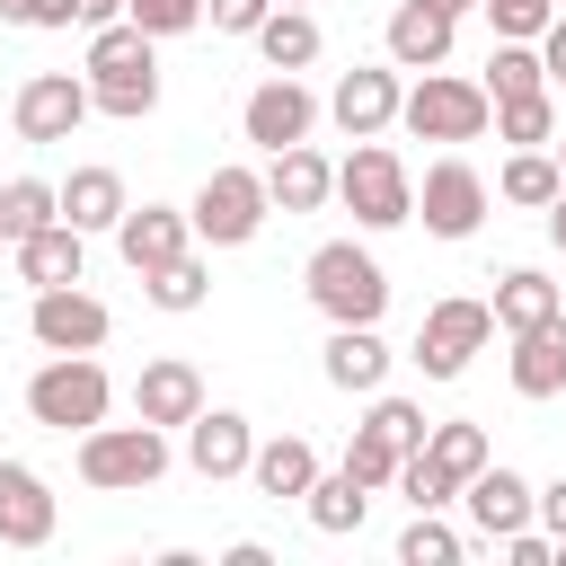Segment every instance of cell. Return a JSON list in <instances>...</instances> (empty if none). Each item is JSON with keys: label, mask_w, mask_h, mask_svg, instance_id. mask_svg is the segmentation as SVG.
I'll use <instances>...</instances> for the list:
<instances>
[{"label": "cell", "mask_w": 566, "mask_h": 566, "mask_svg": "<svg viewBox=\"0 0 566 566\" xmlns=\"http://www.w3.org/2000/svg\"><path fill=\"white\" fill-rule=\"evenodd\" d=\"M80 71H88V97H97V115H115V124H142V115L159 106V35H150V27H133V18H115V27H88V53H80Z\"/></svg>", "instance_id": "1"}, {"label": "cell", "mask_w": 566, "mask_h": 566, "mask_svg": "<svg viewBox=\"0 0 566 566\" xmlns=\"http://www.w3.org/2000/svg\"><path fill=\"white\" fill-rule=\"evenodd\" d=\"M301 292L318 301V318H327V327H380V310H389V274H380V256H371V248H354V239L310 248Z\"/></svg>", "instance_id": "2"}, {"label": "cell", "mask_w": 566, "mask_h": 566, "mask_svg": "<svg viewBox=\"0 0 566 566\" xmlns=\"http://www.w3.org/2000/svg\"><path fill=\"white\" fill-rule=\"evenodd\" d=\"M336 203H345L363 230H398V221H416V177H407V159L371 133V142H354V150L336 159Z\"/></svg>", "instance_id": "3"}, {"label": "cell", "mask_w": 566, "mask_h": 566, "mask_svg": "<svg viewBox=\"0 0 566 566\" xmlns=\"http://www.w3.org/2000/svg\"><path fill=\"white\" fill-rule=\"evenodd\" d=\"M159 469H168V424H150V416L80 433V478L97 495H142V486H159Z\"/></svg>", "instance_id": "4"}, {"label": "cell", "mask_w": 566, "mask_h": 566, "mask_svg": "<svg viewBox=\"0 0 566 566\" xmlns=\"http://www.w3.org/2000/svg\"><path fill=\"white\" fill-rule=\"evenodd\" d=\"M398 124H407L416 142H478V133L495 124V97H486V80H460V71H416V88H407Z\"/></svg>", "instance_id": "5"}, {"label": "cell", "mask_w": 566, "mask_h": 566, "mask_svg": "<svg viewBox=\"0 0 566 566\" xmlns=\"http://www.w3.org/2000/svg\"><path fill=\"white\" fill-rule=\"evenodd\" d=\"M495 345V301H469V292H451V301H433L424 318H416V371L424 380H460L478 354Z\"/></svg>", "instance_id": "6"}, {"label": "cell", "mask_w": 566, "mask_h": 566, "mask_svg": "<svg viewBox=\"0 0 566 566\" xmlns=\"http://www.w3.org/2000/svg\"><path fill=\"white\" fill-rule=\"evenodd\" d=\"M106 407H115V380L97 371V354H53L27 380V416L53 433H88V424H106Z\"/></svg>", "instance_id": "7"}, {"label": "cell", "mask_w": 566, "mask_h": 566, "mask_svg": "<svg viewBox=\"0 0 566 566\" xmlns=\"http://www.w3.org/2000/svg\"><path fill=\"white\" fill-rule=\"evenodd\" d=\"M186 212H195V248H248V239L265 230V212H274L265 168H212Z\"/></svg>", "instance_id": "8"}, {"label": "cell", "mask_w": 566, "mask_h": 566, "mask_svg": "<svg viewBox=\"0 0 566 566\" xmlns=\"http://www.w3.org/2000/svg\"><path fill=\"white\" fill-rule=\"evenodd\" d=\"M424 433H433V424H424V407H416V398H389V389H371V416L354 424V442H345V469H354V478L380 495V486H398V460H407V451H424Z\"/></svg>", "instance_id": "9"}, {"label": "cell", "mask_w": 566, "mask_h": 566, "mask_svg": "<svg viewBox=\"0 0 566 566\" xmlns=\"http://www.w3.org/2000/svg\"><path fill=\"white\" fill-rule=\"evenodd\" d=\"M398 106H407V71H398V62H354V71L327 88V124H336L345 142L389 133V124H398Z\"/></svg>", "instance_id": "10"}, {"label": "cell", "mask_w": 566, "mask_h": 566, "mask_svg": "<svg viewBox=\"0 0 566 566\" xmlns=\"http://www.w3.org/2000/svg\"><path fill=\"white\" fill-rule=\"evenodd\" d=\"M88 115H97V97H88V71H27L18 106H9L18 142H71Z\"/></svg>", "instance_id": "11"}, {"label": "cell", "mask_w": 566, "mask_h": 566, "mask_svg": "<svg viewBox=\"0 0 566 566\" xmlns=\"http://www.w3.org/2000/svg\"><path fill=\"white\" fill-rule=\"evenodd\" d=\"M486 203H495V186H486L460 150H451V159H433V168H424V186H416V221H424L433 239H478Z\"/></svg>", "instance_id": "12"}, {"label": "cell", "mask_w": 566, "mask_h": 566, "mask_svg": "<svg viewBox=\"0 0 566 566\" xmlns=\"http://www.w3.org/2000/svg\"><path fill=\"white\" fill-rule=\"evenodd\" d=\"M327 106L301 88V71H274V80H256L248 88V106H239V133L274 159V150H292V142H310V124H318Z\"/></svg>", "instance_id": "13"}, {"label": "cell", "mask_w": 566, "mask_h": 566, "mask_svg": "<svg viewBox=\"0 0 566 566\" xmlns=\"http://www.w3.org/2000/svg\"><path fill=\"white\" fill-rule=\"evenodd\" d=\"M27 336H35L44 354H97V345L115 336V318H106V301H97V292H80V283H53V292H35V310H27Z\"/></svg>", "instance_id": "14"}, {"label": "cell", "mask_w": 566, "mask_h": 566, "mask_svg": "<svg viewBox=\"0 0 566 566\" xmlns=\"http://www.w3.org/2000/svg\"><path fill=\"white\" fill-rule=\"evenodd\" d=\"M248 460H256V424H248L239 407H203V416L186 424V469H195L203 486L248 478Z\"/></svg>", "instance_id": "15"}, {"label": "cell", "mask_w": 566, "mask_h": 566, "mask_svg": "<svg viewBox=\"0 0 566 566\" xmlns=\"http://www.w3.org/2000/svg\"><path fill=\"white\" fill-rule=\"evenodd\" d=\"M460 504H469V522H478L486 539H513V531L539 522V486H531L522 469H504V460H486V469L460 486Z\"/></svg>", "instance_id": "16"}, {"label": "cell", "mask_w": 566, "mask_h": 566, "mask_svg": "<svg viewBox=\"0 0 566 566\" xmlns=\"http://www.w3.org/2000/svg\"><path fill=\"white\" fill-rule=\"evenodd\" d=\"M451 44H460V18L442 0H398L389 9V62L398 71H442Z\"/></svg>", "instance_id": "17"}, {"label": "cell", "mask_w": 566, "mask_h": 566, "mask_svg": "<svg viewBox=\"0 0 566 566\" xmlns=\"http://www.w3.org/2000/svg\"><path fill=\"white\" fill-rule=\"evenodd\" d=\"M53 522H62L53 486H44L27 460H0V548H44Z\"/></svg>", "instance_id": "18"}, {"label": "cell", "mask_w": 566, "mask_h": 566, "mask_svg": "<svg viewBox=\"0 0 566 566\" xmlns=\"http://www.w3.org/2000/svg\"><path fill=\"white\" fill-rule=\"evenodd\" d=\"M115 248H124L133 274H150V265H168V256L195 248V212H177V203H133V212L115 221Z\"/></svg>", "instance_id": "19"}, {"label": "cell", "mask_w": 566, "mask_h": 566, "mask_svg": "<svg viewBox=\"0 0 566 566\" xmlns=\"http://www.w3.org/2000/svg\"><path fill=\"white\" fill-rule=\"evenodd\" d=\"M133 416H150V424H195V416H203V371H195L186 354H150L142 380H133Z\"/></svg>", "instance_id": "20"}, {"label": "cell", "mask_w": 566, "mask_h": 566, "mask_svg": "<svg viewBox=\"0 0 566 566\" xmlns=\"http://www.w3.org/2000/svg\"><path fill=\"white\" fill-rule=\"evenodd\" d=\"M265 195H274V212H318L336 195V159L310 150V142H292V150L265 159Z\"/></svg>", "instance_id": "21"}, {"label": "cell", "mask_w": 566, "mask_h": 566, "mask_svg": "<svg viewBox=\"0 0 566 566\" xmlns=\"http://www.w3.org/2000/svg\"><path fill=\"white\" fill-rule=\"evenodd\" d=\"M504 371H513V389H522V398H557V389H566V310H557V318H539V327H522Z\"/></svg>", "instance_id": "22"}, {"label": "cell", "mask_w": 566, "mask_h": 566, "mask_svg": "<svg viewBox=\"0 0 566 566\" xmlns=\"http://www.w3.org/2000/svg\"><path fill=\"white\" fill-rule=\"evenodd\" d=\"M18 274L35 283V292H53V283H80V256H88V230H71V221H44V230H27L18 248Z\"/></svg>", "instance_id": "23"}, {"label": "cell", "mask_w": 566, "mask_h": 566, "mask_svg": "<svg viewBox=\"0 0 566 566\" xmlns=\"http://www.w3.org/2000/svg\"><path fill=\"white\" fill-rule=\"evenodd\" d=\"M389 345H380V327H327V380L336 389H354V398H371L380 380H389Z\"/></svg>", "instance_id": "24"}, {"label": "cell", "mask_w": 566, "mask_h": 566, "mask_svg": "<svg viewBox=\"0 0 566 566\" xmlns=\"http://www.w3.org/2000/svg\"><path fill=\"white\" fill-rule=\"evenodd\" d=\"M124 212H133V195H124L115 168H71V177H62V221H71V230H115Z\"/></svg>", "instance_id": "25"}, {"label": "cell", "mask_w": 566, "mask_h": 566, "mask_svg": "<svg viewBox=\"0 0 566 566\" xmlns=\"http://www.w3.org/2000/svg\"><path fill=\"white\" fill-rule=\"evenodd\" d=\"M310 478H318V451H310L301 433H274V442H256V460H248V486H256L265 504L310 495Z\"/></svg>", "instance_id": "26"}, {"label": "cell", "mask_w": 566, "mask_h": 566, "mask_svg": "<svg viewBox=\"0 0 566 566\" xmlns=\"http://www.w3.org/2000/svg\"><path fill=\"white\" fill-rule=\"evenodd\" d=\"M301 513H310V531L345 539V531H363V513H371V486H363L354 469H318V478H310V495H301Z\"/></svg>", "instance_id": "27"}, {"label": "cell", "mask_w": 566, "mask_h": 566, "mask_svg": "<svg viewBox=\"0 0 566 566\" xmlns=\"http://www.w3.org/2000/svg\"><path fill=\"white\" fill-rule=\"evenodd\" d=\"M557 310H566V292H557L539 265L495 274V327H504V336H522V327H539V318H557Z\"/></svg>", "instance_id": "28"}, {"label": "cell", "mask_w": 566, "mask_h": 566, "mask_svg": "<svg viewBox=\"0 0 566 566\" xmlns=\"http://www.w3.org/2000/svg\"><path fill=\"white\" fill-rule=\"evenodd\" d=\"M256 53H265V71H310L318 62V18L292 9V0H274V18L256 27Z\"/></svg>", "instance_id": "29"}, {"label": "cell", "mask_w": 566, "mask_h": 566, "mask_svg": "<svg viewBox=\"0 0 566 566\" xmlns=\"http://www.w3.org/2000/svg\"><path fill=\"white\" fill-rule=\"evenodd\" d=\"M495 195H504V203H522V212H548V203L566 195V168H557V150H513V159L495 168Z\"/></svg>", "instance_id": "30"}, {"label": "cell", "mask_w": 566, "mask_h": 566, "mask_svg": "<svg viewBox=\"0 0 566 566\" xmlns=\"http://www.w3.org/2000/svg\"><path fill=\"white\" fill-rule=\"evenodd\" d=\"M142 292H150V310H168V318H186V310H203L212 301V265L186 248V256H168V265H150L142 274Z\"/></svg>", "instance_id": "31"}, {"label": "cell", "mask_w": 566, "mask_h": 566, "mask_svg": "<svg viewBox=\"0 0 566 566\" xmlns=\"http://www.w3.org/2000/svg\"><path fill=\"white\" fill-rule=\"evenodd\" d=\"M424 460L451 478V486H469L486 460H495V442H486V424H469V416H451V424H433L424 433Z\"/></svg>", "instance_id": "32"}, {"label": "cell", "mask_w": 566, "mask_h": 566, "mask_svg": "<svg viewBox=\"0 0 566 566\" xmlns=\"http://www.w3.org/2000/svg\"><path fill=\"white\" fill-rule=\"evenodd\" d=\"M495 142H513V150H548V142H557V97H548V88H531V97H495Z\"/></svg>", "instance_id": "33"}, {"label": "cell", "mask_w": 566, "mask_h": 566, "mask_svg": "<svg viewBox=\"0 0 566 566\" xmlns=\"http://www.w3.org/2000/svg\"><path fill=\"white\" fill-rule=\"evenodd\" d=\"M486 97H531V88H548V62H539V44H513V35H495V53H486Z\"/></svg>", "instance_id": "34"}, {"label": "cell", "mask_w": 566, "mask_h": 566, "mask_svg": "<svg viewBox=\"0 0 566 566\" xmlns=\"http://www.w3.org/2000/svg\"><path fill=\"white\" fill-rule=\"evenodd\" d=\"M0 221H9V239L62 221V186H44V177H9V186H0Z\"/></svg>", "instance_id": "35"}, {"label": "cell", "mask_w": 566, "mask_h": 566, "mask_svg": "<svg viewBox=\"0 0 566 566\" xmlns=\"http://www.w3.org/2000/svg\"><path fill=\"white\" fill-rule=\"evenodd\" d=\"M460 548H469V539H460L442 513H416V522L398 531V566H460Z\"/></svg>", "instance_id": "36"}, {"label": "cell", "mask_w": 566, "mask_h": 566, "mask_svg": "<svg viewBox=\"0 0 566 566\" xmlns=\"http://www.w3.org/2000/svg\"><path fill=\"white\" fill-rule=\"evenodd\" d=\"M398 495H407L416 513H442V504H451L460 486H451V478H442V469H433L424 451H407V460H398Z\"/></svg>", "instance_id": "37"}, {"label": "cell", "mask_w": 566, "mask_h": 566, "mask_svg": "<svg viewBox=\"0 0 566 566\" xmlns=\"http://www.w3.org/2000/svg\"><path fill=\"white\" fill-rule=\"evenodd\" d=\"M486 18H495V35H513V44H539L548 35V18H557V0H478Z\"/></svg>", "instance_id": "38"}, {"label": "cell", "mask_w": 566, "mask_h": 566, "mask_svg": "<svg viewBox=\"0 0 566 566\" xmlns=\"http://www.w3.org/2000/svg\"><path fill=\"white\" fill-rule=\"evenodd\" d=\"M124 18L168 44V35H195V27H203V0H124Z\"/></svg>", "instance_id": "39"}, {"label": "cell", "mask_w": 566, "mask_h": 566, "mask_svg": "<svg viewBox=\"0 0 566 566\" xmlns=\"http://www.w3.org/2000/svg\"><path fill=\"white\" fill-rule=\"evenodd\" d=\"M0 27H80V0H0Z\"/></svg>", "instance_id": "40"}, {"label": "cell", "mask_w": 566, "mask_h": 566, "mask_svg": "<svg viewBox=\"0 0 566 566\" xmlns=\"http://www.w3.org/2000/svg\"><path fill=\"white\" fill-rule=\"evenodd\" d=\"M203 18H212L221 35H256V27L274 18V0H203Z\"/></svg>", "instance_id": "41"}, {"label": "cell", "mask_w": 566, "mask_h": 566, "mask_svg": "<svg viewBox=\"0 0 566 566\" xmlns=\"http://www.w3.org/2000/svg\"><path fill=\"white\" fill-rule=\"evenodd\" d=\"M504 557H513V566H557V539H548V531H513Z\"/></svg>", "instance_id": "42"}, {"label": "cell", "mask_w": 566, "mask_h": 566, "mask_svg": "<svg viewBox=\"0 0 566 566\" xmlns=\"http://www.w3.org/2000/svg\"><path fill=\"white\" fill-rule=\"evenodd\" d=\"M539 522H548V539H557V566H566V478H548V486H539Z\"/></svg>", "instance_id": "43"}, {"label": "cell", "mask_w": 566, "mask_h": 566, "mask_svg": "<svg viewBox=\"0 0 566 566\" xmlns=\"http://www.w3.org/2000/svg\"><path fill=\"white\" fill-rule=\"evenodd\" d=\"M539 62H548V88H566V18H548V35H539Z\"/></svg>", "instance_id": "44"}, {"label": "cell", "mask_w": 566, "mask_h": 566, "mask_svg": "<svg viewBox=\"0 0 566 566\" xmlns=\"http://www.w3.org/2000/svg\"><path fill=\"white\" fill-rule=\"evenodd\" d=\"M124 18V0H80V27H115Z\"/></svg>", "instance_id": "45"}, {"label": "cell", "mask_w": 566, "mask_h": 566, "mask_svg": "<svg viewBox=\"0 0 566 566\" xmlns=\"http://www.w3.org/2000/svg\"><path fill=\"white\" fill-rule=\"evenodd\" d=\"M548 239H557V248H566V195H557V203H548Z\"/></svg>", "instance_id": "46"}, {"label": "cell", "mask_w": 566, "mask_h": 566, "mask_svg": "<svg viewBox=\"0 0 566 566\" xmlns=\"http://www.w3.org/2000/svg\"><path fill=\"white\" fill-rule=\"evenodd\" d=\"M442 9H451V18H469V9H478V0H442Z\"/></svg>", "instance_id": "47"}, {"label": "cell", "mask_w": 566, "mask_h": 566, "mask_svg": "<svg viewBox=\"0 0 566 566\" xmlns=\"http://www.w3.org/2000/svg\"><path fill=\"white\" fill-rule=\"evenodd\" d=\"M548 150H557V168H566V133H557V142H548Z\"/></svg>", "instance_id": "48"}, {"label": "cell", "mask_w": 566, "mask_h": 566, "mask_svg": "<svg viewBox=\"0 0 566 566\" xmlns=\"http://www.w3.org/2000/svg\"><path fill=\"white\" fill-rule=\"evenodd\" d=\"M9 248H18V239H9V221H0V256H9Z\"/></svg>", "instance_id": "49"}, {"label": "cell", "mask_w": 566, "mask_h": 566, "mask_svg": "<svg viewBox=\"0 0 566 566\" xmlns=\"http://www.w3.org/2000/svg\"><path fill=\"white\" fill-rule=\"evenodd\" d=\"M292 9H310V0H292Z\"/></svg>", "instance_id": "50"}]
</instances>
